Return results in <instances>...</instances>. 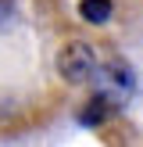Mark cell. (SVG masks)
<instances>
[{
  "instance_id": "7a4b0ae2",
  "label": "cell",
  "mask_w": 143,
  "mask_h": 147,
  "mask_svg": "<svg viewBox=\"0 0 143 147\" xmlns=\"http://www.w3.org/2000/svg\"><path fill=\"white\" fill-rule=\"evenodd\" d=\"M97 65H100L97 50L86 40H79V32L68 36L57 50V76L64 86H86L90 79H97Z\"/></svg>"
},
{
  "instance_id": "6da1fadb",
  "label": "cell",
  "mask_w": 143,
  "mask_h": 147,
  "mask_svg": "<svg viewBox=\"0 0 143 147\" xmlns=\"http://www.w3.org/2000/svg\"><path fill=\"white\" fill-rule=\"evenodd\" d=\"M68 36L54 0H0V129L36 126L61 104L57 50Z\"/></svg>"
},
{
  "instance_id": "3957f363",
  "label": "cell",
  "mask_w": 143,
  "mask_h": 147,
  "mask_svg": "<svg viewBox=\"0 0 143 147\" xmlns=\"http://www.w3.org/2000/svg\"><path fill=\"white\" fill-rule=\"evenodd\" d=\"M111 0H79V18L90 22V25H100V22L111 18Z\"/></svg>"
}]
</instances>
